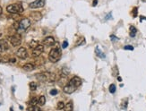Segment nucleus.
Segmentation results:
<instances>
[{
    "label": "nucleus",
    "mask_w": 146,
    "mask_h": 111,
    "mask_svg": "<svg viewBox=\"0 0 146 111\" xmlns=\"http://www.w3.org/2000/svg\"><path fill=\"white\" fill-rule=\"evenodd\" d=\"M36 78L40 82H55L56 81V74L52 73H41V74H36Z\"/></svg>",
    "instance_id": "f257e3e1"
},
{
    "label": "nucleus",
    "mask_w": 146,
    "mask_h": 111,
    "mask_svg": "<svg viewBox=\"0 0 146 111\" xmlns=\"http://www.w3.org/2000/svg\"><path fill=\"white\" fill-rule=\"evenodd\" d=\"M61 58V50L58 47H55L50 50L48 54V59L52 63H57Z\"/></svg>",
    "instance_id": "f03ea898"
},
{
    "label": "nucleus",
    "mask_w": 146,
    "mask_h": 111,
    "mask_svg": "<svg viewBox=\"0 0 146 111\" xmlns=\"http://www.w3.org/2000/svg\"><path fill=\"white\" fill-rule=\"evenodd\" d=\"M6 11L10 13V14H22L23 12V5L21 3H15V4L9 5L6 7Z\"/></svg>",
    "instance_id": "7ed1b4c3"
},
{
    "label": "nucleus",
    "mask_w": 146,
    "mask_h": 111,
    "mask_svg": "<svg viewBox=\"0 0 146 111\" xmlns=\"http://www.w3.org/2000/svg\"><path fill=\"white\" fill-rule=\"evenodd\" d=\"M31 25V21L30 19L28 18H23L20 21V23H19V28H18V31H26L28 28L30 27Z\"/></svg>",
    "instance_id": "20e7f679"
},
{
    "label": "nucleus",
    "mask_w": 146,
    "mask_h": 111,
    "mask_svg": "<svg viewBox=\"0 0 146 111\" xmlns=\"http://www.w3.org/2000/svg\"><path fill=\"white\" fill-rule=\"evenodd\" d=\"M9 41H10V43L12 44L13 47H18L22 43V39H21L20 35L15 34V35L9 37Z\"/></svg>",
    "instance_id": "39448f33"
},
{
    "label": "nucleus",
    "mask_w": 146,
    "mask_h": 111,
    "mask_svg": "<svg viewBox=\"0 0 146 111\" xmlns=\"http://www.w3.org/2000/svg\"><path fill=\"white\" fill-rule=\"evenodd\" d=\"M68 83L70 85H72V86H74L75 89H77L78 87H80L81 85H82V79H81L80 77H78V76H74V77L69 81Z\"/></svg>",
    "instance_id": "423d86ee"
},
{
    "label": "nucleus",
    "mask_w": 146,
    "mask_h": 111,
    "mask_svg": "<svg viewBox=\"0 0 146 111\" xmlns=\"http://www.w3.org/2000/svg\"><path fill=\"white\" fill-rule=\"evenodd\" d=\"M44 5H45V0H35L29 5V7L31 9H37L43 7Z\"/></svg>",
    "instance_id": "0eeeda50"
},
{
    "label": "nucleus",
    "mask_w": 146,
    "mask_h": 111,
    "mask_svg": "<svg viewBox=\"0 0 146 111\" xmlns=\"http://www.w3.org/2000/svg\"><path fill=\"white\" fill-rule=\"evenodd\" d=\"M16 55L19 58H21V59H25V58H27V56H28V53H27V50L25 47H19V49L17 50Z\"/></svg>",
    "instance_id": "6e6552de"
},
{
    "label": "nucleus",
    "mask_w": 146,
    "mask_h": 111,
    "mask_svg": "<svg viewBox=\"0 0 146 111\" xmlns=\"http://www.w3.org/2000/svg\"><path fill=\"white\" fill-rule=\"evenodd\" d=\"M44 51V47L43 45H40L39 44L38 47H36L34 49H32V57H34V58H37V57H39V56H40L41 54L43 53Z\"/></svg>",
    "instance_id": "1a4fd4ad"
},
{
    "label": "nucleus",
    "mask_w": 146,
    "mask_h": 111,
    "mask_svg": "<svg viewBox=\"0 0 146 111\" xmlns=\"http://www.w3.org/2000/svg\"><path fill=\"white\" fill-rule=\"evenodd\" d=\"M43 44L47 46V47H51V46H53L54 44H55V39H54L53 37H51V36L45 38V39H43Z\"/></svg>",
    "instance_id": "9d476101"
},
{
    "label": "nucleus",
    "mask_w": 146,
    "mask_h": 111,
    "mask_svg": "<svg viewBox=\"0 0 146 111\" xmlns=\"http://www.w3.org/2000/svg\"><path fill=\"white\" fill-rule=\"evenodd\" d=\"M76 89L74 88V86H72V85H70L69 83H68L67 85H66V86L63 88V91H64L65 93H66V94H71V93H73L74 91H75Z\"/></svg>",
    "instance_id": "9b49d317"
},
{
    "label": "nucleus",
    "mask_w": 146,
    "mask_h": 111,
    "mask_svg": "<svg viewBox=\"0 0 146 111\" xmlns=\"http://www.w3.org/2000/svg\"><path fill=\"white\" fill-rule=\"evenodd\" d=\"M9 48V45L7 44L6 40L1 39L0 40V52H4L6 50H7Z\"/></svg>",
    "instance_id": "f8f14e48"
},
{
    "label": "nucleus",
    "mask_w": 146,
    "mask_h": 111,
    "mask_svg": "<svg viewBox=\"0 0 146 111\" xmlns=\"http://www.w3.org/2000/svg\"><path fill=\"white\" fill-rule=\"evenodd\" d=\"M23 68L25 71L30 72V71H32L33 69H34V66H33L32 64H31V63H27V64H25L24 66H23Z\"/></svg>",
    "instance_id": "ddd939ff"
},
{
    "label": "nucleus",
    "mask_w": 146,
    "mask_h": 111,
    "mask_svg": "<svg viewBox=\"0 0 146 111\" xmlns=\"http://www.w3.org/2000/svg\"><path fill=\"white\" fill-rule=\"evenodd\" d=\"M31 16H32V18L34 19L35 21H39V20H40L41 19V17H42V15H41V14L40 13H39V12H34V13H32L31 14Z\"/></svg>",
    "instance_id": "4468645a"
},
{
    "label": "nucleus",
    "mask_w": 146,
    "mask_h": 111,
    "mask_svg": "<svg viewBox=\"0 0 146 111\" xmlns=\"http://www.w3.org/2000/svg\"><path fill=\"white\" fill-rule=\"evenodd\" d=\"M73 109H74L73 102L72 101H70V102H68L67 104H66L65 108H64V111H73Z\"/></svg>",
    "instance_id": "2eb2a0df"
},
{
    "label": "nucleus",
    "mask_w": 146,
    "mask_h": 111,
    "mask_svg": "<svg viewBox=\"0 0 146 111\" xmlns=\"http://www.w3.org/2000/svg\"><path fill=\"white\" fill-rule=\"evenodd\" d=\"M95 51H96V55L98 56L99 58H105V54L101 51V48H100L99 47H96V49H95Z\"/></svg>",
    "instance_id": "dca6fc26"
},
{
    "label": "nucleus",
    "mask_w": 146,
    "mask_h": 111,
    "mask_svg": "<svg viewBox=\"0 0 146 111\" xmlns=\"http://www.w3.org/2000/svg\"><path fill=\"white\" fill-rule=\"evenodd\" d=\"M39 44V42H38L37 40H35V39H32V40L29 43V47H31V48H32V49H34L36 47H38Z\"/></svg>",
    "instance_id": "f3484780"
},
{
    "label": "nucleus",
    "mask_w": 146,
    "mask_h": 111,
    "mask_svg": "<svg viewBox=\"0 0 146 111\" xmlns=\"http://www.w3.org/2000/svg\"><path fill=\"white\" fill-rule=\"evenodd\" d=\"M136 32H137V30H136V28L134 26H130V36H131L132 38H134V36L136 35Z\"/></svg>",
    "instance_id": "a211bd4d"
},
{
    "label": "nucleus",
    "mask_w": 146,
    "mask_h": 111,
    "mask_svg": "<svg viewBox=\"0 0 146 111\" xmlns=\"http://www.w3.org/2000/svg\"><path fill=\"white\" fill-rule=\"evenodd\" d=\"M46 103V98L45 96H39V100H38V104L39 106H44Z\"/></svg>",
    "instance_id": "6ab92c4d"
},
{
    "label": "nucleus",
    "mask_w": 146,
    "mask_h": 111,
    "mask_svg": "<svg viewBox=\"0 0 146 111\" xmlns=\"http://www.w3.org/2000/svg\"><path fill=\"white\" fill-rule=\"evenodd\" d=\"M38 100H39V98H37V97H33L32 99H31V101L29 102L30 106H36L38 104Z\"/></svg>",
    "instance_id": "aec40b11"
},
{
    "label": "nucleus",
    "mask_w": 146,
    "mask_h": 111,
    "mask_svg": "<svg viewBox=\"0 0 146 111\" xmlns=\"http://www.w3.org/2000/svg\"><path fill=\"white\" fill-rule=\"evenodd\" d=\"M65 103L63 102V101H59V102L58 103V105H57V108L58 109V110H61V109H64L65 108Z\"/></svg>",
    "instance_id": "412c9836"
},
{
    "label": "nucleus",
    "mask_w": 146,
    "mask_h": 111,
    "mask_svg": "<svg viewBox=\"0 0 146 111\" xmlns=\"http://www.w3.org/2000/svg\"><path fill=\"white\" fill-rule=\"evenodd\" d=\"M30 89H31V91H36L37 90V83L36 82H30Z\"/></svg>",
    "instance_id": "4be33fe9"
},
{
    "label": "nucleus",
    "mask_w": 146,
    "mask_h": 111,
    "mask_svg": "<svg viewBox=\"0 0 146 111\" xmlns=\"http://www.w3.org/2000/svg\"><path fill=\"white\" fill-rule=\"evenodd\" d=\"M28 111H42L37 107V106H30L28 107Z\"/></svg>",
    "instance_id": "5701e85b"
},
{
    "label": "nucleus",
    "mask_w": 146,
    "mask_h": 111,
    "mask_svg": "<svg viewBox=\"0 0 146 111\" xmlns=\"http://www.w3.org/2000/svg\"><path fill=\"white\" fill-rule=\"evenodd\" d=\"M109 92L110 93H115L116 91V85L115 84H110L109 85Z\"/></svg>",
    "instance_id": "b1692460"
},
{
    "label": "nucleus",
    "mask_w": 146,
    "mask_h": 111,
    "mask_svg": "<svg viewBox=\"0 0 146 111\" xmlns=\"http://www.w3.org/2000/svg\"><path fill=\"white\" fill-rule=\"evenodd\" d=\"M124 49H126V50H134V47L131 45H126L124 47Z\"/></svg>",
    "instance_id": "393cba45"
},
{
    "label": "nucleus",
    "mask_w": 146,
    "mask_h": 111,
    "mask_svg": "<svg viewBox=\"0 0 146 111\" xmlns=\"http://www.w3.org/2000/svg\"><path fill=\"white\" fill-rule=\"evenodd\" d=\"M50 95H57L58 94V90H56V89H53V90H51L50 91Z\"/></svg>",
    "instance_id": "a878e982"
},
{
    "label": "nucleus",
    "mask_w": 146,
    "mask_h": 111,
    "mask_svg": "<svg viewBox=\"0 0 146 111\" xmlns=\"http://www.w3.org/2000/svg\"><path fill=\"white\" fill-rule=\"evenodd\" d=\"M68 46V42L66 40H65L64 42H63V44H62V48H66Z\"/></svg>",
    "instance_id": "bb28decb"
},
{
    "label": "nucleus",
    "mask_w": 146,
    "mask_h": 111,
    "mask_svg": "<svg viewBox=\"0 0 146 111\" xmlns=\"http://www.w3.org/2000/svg\"><path fill=\"white\" fill-rule=\"evenodd\" d=\"M133 15H134V17L137 16V7H134L133 9Z\"/></svg>",
    "instance_id": "cd10ccee"
},
{
    "label": "nucleus",
    "mask_w": 146,
    "mask_h": 111,
    "mask_svg": "<svg viewBox=\"0 0 146 111\" xmlns=\"http://www.w3.org/2000/svg\"><path fill=\"white\" fill-rule=\"evenodd\" d=\"M110 38H111V39H112V40H117V39H118L117 37H115L114 35H111V36H110Z\"/></svg>",
    "instance_id": "c85d7f7f"
},
{
    "label": "nucleus",
    "mask_w": 146,
    "mask_h": 111,
    "mask_svg": "<svg viewBox=\"0 0 146 111\" xmlns=\"http://www.w3.org/2000/svg\"><path fill=\"white\" fill-rule=\"evenodd\" d=\"M97 3H98V0H93V3H92V6H95L97 5Z\"/></svg>",
    "instance_id": "c756f323"
},
{
    "label": "nucleus",
    "mask_w": 146,
    "mask_h": 111,
    "mask_svg": "<svg viewBox=\"0 0 146 111\" xmlns=\"http://www.w3.org/2000/svg\"><path fill=\"white\" fill-rule=\"evenodd\" d=\"M10 62H11V63H15V58H13V59L10 60Z\"/></svg>",
    "instance_id": "7c9ffc66"
},
{
    "label": "nucleus",
    "mask_w": 146,
    "mask_h": 111,
    "mask_svg": "<svg viewBox=\"0 0 146 111\" xmlns=\"http://www.w3.org/2000/svg\"><path fill=\"white\" fill-rule=\"evenodd\" d=\"M2 13H3V9H2V7L0 6V15H2Z\"/></svg>",
    "instance_id": "2f4dec72"
},
{
    "label": "nucleus",
    "mask_w": 146,
    "mask_h": 111,
    "mask_svg": "<svg viewBox=\"0 0 146 111\" xmlns=\"http://www.w3.org/2000/svg\"><path fill=\"white\" fill-rule=\"evenodd\" d=\"M110 16H111V13H110V14H109V15H108L107 17H106V19H107V20H108V19H110V18H109V17H110Z\"/></svg>",
    "instance_id": "473e14b6"
},
{
    "label": "nucleus",
    "mask_w": 146,
    "mask_h": 111,
    "mask_svg": "<svg viewBox=\"0 0 146 111\" xmlns=\"http://www.w3.org/2000/svg\"><path fill=\"white\" fill-rule=\"evenodd\" d=\"M117 80H118V81H120V82H121V81H122L121 77H117Z\"/></svg>",
    "instance_id": "72a5a7b5"
},
{
    "label": "nucleus",
    "mask_w": 146,
    "mask_h": 111,
    "mask_svg": "<svg viewBox=\"0 0 146 111\" xmlns=\"http://www.w3.org/2000/svg\"><path fill=\"white\" fill-rule=\"evenodd\" d=\"M11 111H14V110H13V109H12V108H11Z\"/></svg>",
    "instance_id": "f704fd0d"
},
{
    "label": "nucleus",
    "mask_w": 146,
    "mask_h": 111,
    "mask_svg": "<svg viewBox=\"0 0 146 111\" xmlns=\"http://www.w3.org/2000/svg\"><path fill=\"white\" fill-rule=\"evenodd\" d=\"M0 37H1V33H0Z\"/></svg>",
    "instance_id": "c9c22d12"
}]
</instances>
